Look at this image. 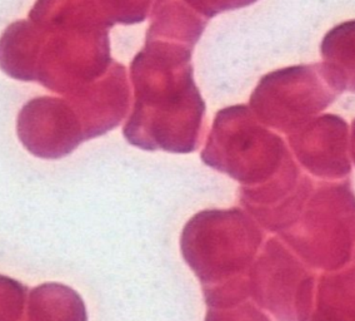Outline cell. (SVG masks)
Returning a JSON list of instances; mask_svg holds the SVG:
<instances>
[{
	"mask_svg": "<svg viewBox=\"0 0 355 321\" xmlns=\"http://www.w3.org/2000/svg\"><path fill=\"white\" fill-rule=\"evenodd\" d=\"M193 47L146 39L130 65L133 110L123 135L144 151L191 154L204 132L205 102L194 81Z\"/></svg>",
	"mask_w": 355,
	"mask_h": 321,
	"instance_id": "cell-1",
	"label": "cell"
},
{
	"mask_svg": "<svg viewBox=\"0 0 355 321\" xmlns=\"http://www.w3.org/2000/svg\"><path fill=\"white\" fill-rule=\"evenodd\" d=\"M263 241L258 222L241 208L204 210L184 226L180 250L204 291L247 279Z\"/></svg>",
	"mask_w": 355,
	"mask_h": 321,
	"instance_id": "cell-2",
	"label": "cell"
},
{
	"mask_svg": "<svg viewBox=\"0 0 355 321\" xmlns=\"http://www.w3.org/2000/svg\"><path fill=\"white\" fill-rule=\"evenodd\" d=\"M279 235L311 269H342L355 254V195L350 181L315 183L297 220Z\"/></svg>",
	"mask_w": 355,
	"mask_h": 321,
	"instance_id": "cell-3",
	"label": "cell"
},
{
	"mask_svg": "<svg viewBox=\"0 0 355 321\" xmlns=\"http://www.w3.org/2000/svg\"><path fill=\"white\" fill-rule=\"evenodd\" d=\"M291 157L283 138L266 129L244 104L216 113L200 154L207 166L228 174L244 187L272 180Z\"/></svg>",
	"mask_w": 355,
	"mask_h": 321,
	"instance_id": "cell-4",
	"label": "cell"
},
{
	"mask_svg": "<svg viewBox=\"0 0 355 321\" xmlns=\"http://www.w3.org/2000/svg\"><path fill=\"white\" fill-rule=\"evenodd\" d=\"M340 94L324 63L294 65L260 79L250 96V110L263 124L291 135Z\"/></svg>",
	"mask_w": 355,
	"mask_h": 321,
	"instance_id": "cell-5",
	"label": "cell"
},
{
	"mask_svg": "<svg viewBox=\"0 0 355 321\" xmlns=\"http://www.w3.org/2000/svg\"><path fill=\"white\" fill-rule=\"evenodd\" d=\"M254 302L278 321H311L314 306L315 274L304 261L269 238L248 274Z\"/></svg>",
	"mask_w": 355,
	"mask_h": 321,
	"instance_id": "cell-6",
	"label": "cell"
},
{
	"mask_svg": "<svg viewBox=\"0 0 355 321\" xmlns=\"http://www.w3.org/2000/svg\"><path fill=\"white\" fill-rule=\"evenodd\" d=\"M17 129L23 146L45 160L63 158L87 141L82 122L67 98L29 101L20 110Z\"/></svg>",
	"mask_w": 355,
	"mask_h": 321,
	"instance_id": "cell-7",
	"label": "cell"
},
{
	"mask_svg": "<svg viewBox=\"0 0 355 321\" xmlns=\"http://www.w3.org/2000/svg\"><path fill=\"white\" fill-rule=\"evenodd\" d=\"M314 186L315 182L302 174L291 157L272 180L259 186H241L239 199L258 224L279 233L297 220Z\"/></svg>",
	"mask_w": 355,
	"mask_h": 321,
	"instance_id": "cell-8",
	"label": "cell"
},
{
	"mask_svg": "<svg viewBox=\"0 0 355 321\" xmlns=\"http://www.w3.org/2000/svg\"><path fill=\"white\" fill-rule=\"evenodd\" d=\"M288 141L299 163L313 176L339 180L352 172L348 123L342 117H314L291 133Z\"/></svg>",
	"mask_w": 355,
	"mask_h": 321,
	"instance_id": "cell-9",
	"label": "cell"
},
{
	"mask_svg": "<svg viewBox=\"0 0 355 321\" xmlns=\"http://www.w3.org/2000/svg\"><path fill=\"white\" fill-rule=\"evenodd\" d=\"M65 98L79 117L87 141L105 135L121 124L129 110L127 69L113 60L103 77Z\"/></svg>",
	"mask_w": 355,
	"mask_h": 321,
	"instance_id": "cell-10",
	"label": "cell"
},
{
	"mask_svg": "<svg viewBox=\"0 0 355 321\" xmlns=\"http://www.w3.org/2000/svg\"><path fill=\"white\" fill-rule=\"evenodd\" d=\"M207 24L208 19L185 0H155L146 39L175 42L194 48Z\"/></svg>",
	"mask_w": 355,
	"mask_h": 321,
	"instance_id": "cell-11",
	"label": "cell"
},
{
	"mask_svg": "<svg viewBox=\"0 0 355 321\" xmlns=\"http://www.w3.org/2000/svg\"><path fill=\"white\" fill-rule=\"evenodd\" d=\"M311 321H355V254L342 269L319 279Z\"/></svg>",
	"mask_w": 355,
	"mask_h": 321,
	"instance_id": "cell-12",
	"label": "cell"
},
{
	"mask_svg": "<svg viewBox=\"0 0 355 321\" xmlns=\"http://www.w3.org/2000/svg\"><path fill=\"white\" fill-rule=\"evenodd\" d=\"M28 321H88L82 296L67 285H39L28 296Z\"/></svg>",
	"mask_w": 355,
	"mask_h": 321,
	"instance_id": "cell-13",
	"label": "cell"
},
{
	"mask_svg": "<svg viewBox=\"0 0 355 321\" xmlns=\"http://www.w3.org/2000/svg\"><path fill=\"white\" fill-rule=\"evenodd\" d=\"M320 53L338 88L355 93V20L338 24L325 34Z\"/></svg>",
	"mask_w": 355,
	"mask_h": 321,
	"instance_id": "cell-14",
	"label": "cell"
},
{
	"mask_svg": "<svg viewBox=\"0 0 355 321\" xmlns=\"http://www.w3.org/2000/svg\"><path fill=\"white\" fill-rule=\"evenodd\" d=\"M153 0H96L103 19L110 26L137 24L146 20Z\"/></svg>",
	"mask_w": 355,
	"mask_h": 321,
	"instance_id": "cell-15",
	"label": "cell"
},
{
	"mask_svg": "<svg viewBox=\"0 0 355 321\" xmlns=\"http://www.w3.org/2000/svg\"><path fill=\"white\" fill-rule=\"evenodd\" d=\"M26 299V285L0 275V321H20L24 315Z\"/></svg>",
	"mask_w": 355,
	"mask_h": 321,
	"instance_id": "cell-16",
	"label": "cell"
},
{
	"mask_svg": "<svg viewBox=\"0 0 355 321\" xmlns=\"http://www.w3.org/2000/svg\"><path fill=\"white\" fill-rule=\"evenodd\" d=\"M250 299L244 297L208 308L205 321H272Z\"/></svg>",
	"mask_w": 355,
	"mask_h": 321,
	"instance_id": "cell-17",
	"label": "cell"
},
{
	"mask_svg": "<svg viewBox=\"0 0 355 321\" xmlns=\"http://www.w3.org/2000/svg\"><path fill=\"white\" fill-rule=\"evenodd\" d=\"M194 10L207 19L218 14L252 6L257 0H185Z\"/></svg>",
	"mask_w": 355,
	"mask_h": 321,
	"instance_id": "cell-18",
	"label": "cell"
},
{
	"mask_svg": "<svg viewBox=\"0 0 355 321\" xmlns=\"http://www.w3.org/2000/svg\"><path fill=\"white\" fill-rule=\"evenodd\" d=\"M350 149H352V157H353L355 163V120L354 122H353V129H352V145H350Z\"/></svg>",
	"mask_w": 355,
	"mask_h": 321,
	"instance_id": "cell-19",
	"label": "cell"
}]
</instances>
